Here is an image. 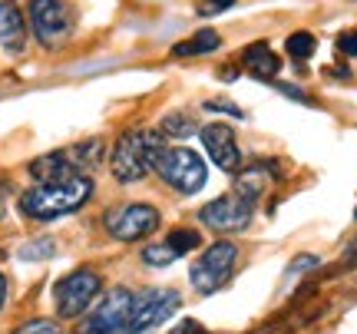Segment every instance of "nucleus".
<instances>
[{
	"label": "nucleus",
	"instance_id": "1",
	"mask_svg": "<svg viewBox=\"0 0 357 334\" xmlns=\"http://www.w3.org/2000/svg\"><path fill=\"white\" fill-rule=\"evenodd\" d=\"M93 189H96V182H93L89 172H70V176H60V179L30 185L26 192H20L17 208H20V215L33 222H53L86 206L93 199Z\"/></svg>",
	"mask_w": 357,
	"mask_h": 334
},
{
	"label": "nucleus",
	"instance_id": "2",
	"mask_svg": "<svg viewBox=\"0 0 357 334\" xmlns=\"http://www.w3.org/2000/svg\"><path fill=\"white\" fill-rule=\"evenodd\" d=\"M166 149V136L159 129H126L119 132V139L113 142V153H109V172L116 182L132 185V182L146 179L153 172L159 153Z\"/></svg>",
	"mask_w": 357,
	"mask_h": 334
},
{
	"label": "nucleus",
	"instance_id": "3",
	"mask_svg": "<svg viewBox=\"0 0 357 334\" xmlns=\"http://www.w3.org/2000/svg\"><path fill=\"white\" fill-rule=\"evenodd\" d=\"M26 24H30V33L43 50H60L66 40L73 37L77 13L66 0H30L26 3Z\"/></svg>",
	"mask_w": 357,
	"mask_h": 334
},
{
	"label": "nucleus",
	"instance_id": "4",
	"mask_svg": "<svg viewBox=\"0 0 357 334\" xmlns=\"http://www.w3.org/2000/svg\"><path fill=\"white\" fill-rule=\"evenodd\" d=\"M153 172L166 182L169 189H176L178 195H195L208 179V169H205L202 155L185 149V146H166L159 159H155Z\"/></svg>",
	"mask_w": 357,
	"mask_h": 334
},
{
	"label": "nucleus",
	"instance_id": "5",
	"mask_svg": "<svg viewBox=\"0 0 357 334\" xmlns=\"http://www.w3.org/2000/svg\"><path fill=\"white\" fill-rule=\"evenodd\" d=\"M102 291V278L96 268H77L63 275L60 282L53 284V305H56V314L60 318H79L93 308V301L100 298Z\"/></svg>",
	"mask_w": 357,
	"mask_h": 334
},
{
	"label": "nucleus",
	"instance_id": "6",
	"mask_svg": "<svg viewBox=\"0 0 357 334\" xmlns=\"http://www.w3.org/2000/svg\"><path fill=\"white\" fill-rule=\"evenodd\" d=\"M235 261H238V245L229 242V238L212 242L202 252V258H199V261L192 265V271H189L192 288H195L199 295H212V291H218L222 284L229 282Z\"/></svg>",
	"mask_w": 357,
	"mask_h": 334
},
{
	"label": "nucleus",
	"instance_id": "7",
	"mask_svg": "<svg viewBox=\"0 0 357 334\" xmlns=\"http://www.w3.org/2000/svg\"><path fill=\"white\" fill-rule=\"evenodd\" d=\"M132 291L129 288H113L89 308V314L79 324V334H126L129 314H132Z\"/></svg>",
	"mask_w": 357,
	"mask_h": 334
},
{
	"label": "nucleus",
	"instance_id": "8",
	"mask_svg": "<svg viewBox=\"0 0 357 334\" xmlns=\"http://www.w3.org/2000/svg\"><path fill=\"white\" fill-rule=\"evenodd\" d=\"M255 219V202L245 199L238 192H229V195H218L212 202H205L199 208V222L205 229L218 231V235H235V231H245Z\"/></svg>",
	"mask_w": 357,
	"mask_h": 334
},
{
	"label": "nucleus",
	"instance_id": "9",
	"mask_svg": "<svg viewBox=\"0 0 357 334\" xmlns=\"http://www.w3.org/2000/svg\"><path fill=\"white\" fill-rule=\"evenodd\" d=\"M159 222H162V215L149 202H126V206H116L102 215V225L116 242H139L159 229Z\"/></svg>",
	"mask_w": 357,
	"mask_h": 334
},
{
	"label": "nucleus",
	"instance_id": "10",
	"mask_svg": "<svg viewBox=\"0 0 357 334\" xmlns=\"http://www.w3.org/2000/svg\"><path fill=\"white\" fill-rule=\"evenodd\" d=\"M182 298L176 288H146L132 298V314H129V331L126 334H146L149 328L166 324L178 311Z\"/></svg>",
	"mask_w": 357,
	"mask_h": 334
},
{
	"label": "nucleus",
	"instance_id": "11",
	"mask_svg": "<svg viewBox=\"0 0 357 334\" xmlns=\"http://www.w3.org/2000/svg\"><path fill=\"white\" fill-rule=\"evenodd\" d=\"M199 139H202L205 153L212 155V162H215L222 172H229V176H238L242 172V149H238V142H235V132H231L225 123H208V126L199 129Z\"/></svg>",
	"mask_w": 357,
	"mask_h": 334
},
{
	"label": "nucleus",
	"instance_id": "12",
	"mask_svg": "<svg viewBox=\"0 0 357 334\" xmlns=\"http://www.w3.org/2000/svg\"><path fill=\"white\" fill-rule=\"evenodd\" d=\"M30 40L26 10L17 0H0V47L7 53H24Z\"/></svg>",
	"mask_w": 357,
	"mask_h": 334
},
{
	"label": "nucleus",
	"instance_id": "13",
	"mask_svg": "<svg viewBox=\"0 0 357 334\" xmlns=\"http://www.w3.org/2000/svg\"><path fill=\"white\" fill-rule=\"evenodd\" d=\"M242 63L255 79H275L281 73V56L268 47L265 40H258V43H248V47H245Z\"/></svg>",
	"mask_w": 357,
	"mask_h": 334
},
{
	"label": "nucleus",
	"instance_id": "14",
	"mask_svg": "<svg viewBox=\"0 0 357 334\" xmlns=\"http://www.w3.org/2000/svg\"><path fill=\"white\" fill-rule=\"evenodd\" d=\"M26 172H30L33 182H50V179H60V176H70V172H79V169L70 166V159H66L63 149H53V153L37 155V159L26 166Z\"/></svg>",
	"mask_w": 357,
	"mask_h": 334
},
{
	"label": "nucleus",
	"instance_id": "15",
	"mask_svg": "<svg viewBox=\"0 0 357 334\" xmlns=\"http://www.w3.org/2000/svg\"><path fill=\"white\" fill-rule=\"evenodd\" d=\"M66 159H70V166L79 169V172H93V169H100V162L106 159V142L100 136H93V139H83V142H73L70 149H63Z\"/></svg>",
	"mask_w": 357,
	"mask_h": 334
},
{
	"label": "nucleus",
	"instance_id": "16",
	"mask_svg": "<svg viewBox=\"0 0 357 334\" xmlns=\"http://www.w3.org/2000/svg\"><path fill=\"white\" fill-rule=\"evenodd\" d=\"M222 47V37H218L215 30H199V33H192L189 40H182L172 47V56H205V53H215Z\"/></svg>",
	"mask_w": 357,
	"mask_h": 334
},
{
	"label": "nucleus",
	"instance_id": "17",
	"mask_svg": "<svg viewBox=\"0 0 357 334\" xmlns=\"http://www.w3.org/2000/svg\"><path fill=\"white\" fill-rule=\"evenodd\" d=\"M314 50H318V37H314L311 30H294L291 37L284 40V53H288L291 60H307Z\"/></svg>",
	"mask_w": 357,
	"mask_h": 334
},
{
	"label": "nucleus",
	"instance_id": "18",
	"mask_svg": "<svg viewBox=\"0 0 357 334\" xmlns=\"http://www.w3.org/2000/svg\"><path fill=\"white\" fill-rule=\"evenodd\" d=\"M159 132L169 136V139H185V136H192V132H199V126H195L185 113H169L166 119H162Z\"/></svg>",
	"mask_w": 357,
	"mask_h": 334
},
{
	"label": "nucleus",
	"instance_id": "19",
	"mask_svg": "<svg viewBox=\"0 0 357 334\" xmlns=\"http://www.w3.org/2000/svg\"><path fill=\"white\" fill-rule=\"evenodd\" d=\"M169 248L176 252V255H185V252H192V248H199L202 245V235L195 229H172L169 231Z\"/></svg>",
	"mask_w": 357,
	"mask_h": 334
},
{
	"label": "nucleus",
	"instance_id": "20",
	"mask_svg": "<svg viewBox=\"0 0 357 334\" xmlns=\"http://www.w3.org/2000/svg\"><path fill=\"white\" fill-rule=\"evenodd\" d=\"M176 258L178 255L169 248V245H146V248H142V261L153 265V268H166V265H172Z\"/></svg>",
	"mask_w": 357,
	"mask_h": 334
},
{
	"label": "nucleus",
	"instance_id": "21",
	"mask_svg": "<svg viewBox=\"0 0 357 334\" xmlns=\"http://www.w3.org/2000/svg\"><path fill=\"white\" fill-rule=\"evenodd\" d=\"M13 334H63V331H60V324L50 321V318H33V321L20 324Z\"/></svg>",
	"mask_w": 357,
	"mask_h": 334
},
{
	"label": "nucleus",
	"instance_id": "22",
	"mask_svg": "<svg viewBox=\"0 0 357 334\" xmlns=\"http://www.w3.org/2000/svg\"><path fill=\"white\" fill-rule=\"evenodd\" d=\"M53 248H56L53 238H37V242H30L20 248V258H50Z\"/></svg>",
	"mask_w": 357,
	"mask_h": 334
},
{
	"label": "nucleus",
	"instance_id": "23",
	"mask_svg": "<svg viewBox=\"0 0 357 334\" xmlns=\"http://www.w3.org/2000/svg\"><path fill=\"white\" fill-rule=\"evenodd\" d=\"M235 0H199L195 3V13L199 17H215V13H222V10H229Z\"/></svg>",
	"mask_w": 357,
	"mask_h": 334
},
{
	"label": "nucleus",
	"instance_id": "24",
	"mask_svg": "<svg viewBox=\"0 0 357 334\" xmlns=\"http://www.w3.org/2000/svg\"><path fill=\"white\" fill-rule=\"evenodd\" d=\"M337 50L344 53V56H357V30H344V33H337Z\"/></svg>",
	"mask_w": 357,
	"mask_h": 334
},
{
	"label": "nucleus",
	"instance_id": "25",
	"mask_svg": "<svg viewBox=\"0 0 357 334\" xmlns=\"http://www.w3.org/2000/svg\"><path fill=\"white\" fill-rule=\"evenodd\" d=\"M205 109H218V113H231V116H238V119H245L242 109H238L235 103H229V100H208V103H205Z\"/></svg>",
	"mask_w": 357,
	"mask_h": 334
},
{
	"label": "nucleus",
	"instance_id": "26",
	"mask_svg": "<svg viewBox=\"0 0 357 334\" xmlns=\"http://www.w3.org/2000/svg\"><path fill=\"white\" fill-rule=\"evenodd\" d=\"M275 90H278L281 96H291V100H298V103H314V100H311L307 93H298V86H288V83H278Z\"/></svg>",
	"mask_w": 357,
	"mask_h": 334
},
{
	"label": "nucleus",
	"instance_id": "27",
	"mask_svg": "<svg viewBox=\"0 0 357 334\" xmlns=\"http://www.w3.org/2000/svg\"><path fill=\"white\" fill-rule=\"evenodd\" d=\"M169 334H205V331H202V324L199 321H182V324H176Z\"/></svg>",
	"mask_w": 357,
	"mask_h": 334
},
{
	"label": "nucleus",
	"instance_id": "28",
	"mask_svg": "<svg viewBox=\"0 0 357 334\" xmlns=\"http://www.w3.org/2000/svg\"><path fill=\"white\" fill-rule=\"evenodd\" d=\"M3 301H7V278L0 275V311H3Z\"/></svg>",
	"mask_w": 357,
	"mask_h": 334
},
{
	"label": "nucleus",
	"instance_id": "29",
	"mask_svg": "<svg viewBox=\"0 0 357 334\" xmlns=\"http://www.w3.org/2000/svg\"><path fill=\"white\" fill-rule=\"evenodd\" d=\"M3 212H7V189L0 185V219H3Z\"/></svg>",
	"mask_w": 357,
	"mask_h": 334
},
{
	"label": "nucleus",
	"instance_id": "30",
	"mask_svg": "<svg viewBox=\"0 0 357 334\" xmlns=\"http://www.w3.org/2000/svg\"><path fill=\"white\" fill-rule=\"evenodd\" d=\"M354 219H357V208H354Z\"/></svg>",
	"mask_w": 357,
	"mask_h": 334
}]
</instances>
